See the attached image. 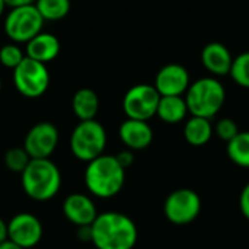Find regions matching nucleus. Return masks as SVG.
I'll return each mask as SVG.
<instances>
[{
  "mask_svg": "<svg viewBox=\"0 0 249 249\" xmlns=\"http://www.w3.org/2000/svg\"><path fill=\"white\" fill-rule=\"evenodd\" d=\"M118 136L125 149L139 152L147 149L153 142V128L147 121L127 118L118 128Z\"/></svg>",
  "mask_w": 249,
  "mask_h": 249,
  "instance_id": "nucleus-14",
  "label": "nucleus"
},
{
  "mask_svg": "<svg viewBox=\"0 0 249 249\" xmlns=\"http://www.w3.org/2000/svg\"><path fill=\"white\" fill-rule=\"evenodd\" d=\"M13 83L16 90L29 99L42 96L50 86V71L45 64L25 57L13 69Z\"/></svg>",
  "mask_w": 249,
  "mask_h": 249,
  "instance_id": "nucleus-8",
  "label": "nucleus"
},
{
  "mask_svg": "<svg viewBox=\"0 0 249 249\" xmlns=\"http://www.w3.org/2000/svg\"><path fill=\"white\" fill-rule=\"evenodd\" d=\"M71 109L79 121L95 120L99 111V98L90 88L79 89L71 99Z\"/></svg>",
  "mask_w": 249,
  "mask_h": 249,
  "instance_id": "nucleus-19",
  "label": "nucleus"
},
{
  "mask_svg": "<svg viewBox=\"0 0 249 249\" xmlns=\"http://www.w3.org/2000/svg\"><path fill=\"white\" fill-rule=\"evenodd\" d=\"M184 98L191 115L212 120L226 102V89L217 77H200L191 82Z\"/></svg>",
  "mask_w": 249,
  "mask_h": 249,
  "instance_id": "nucleus-4",
  "label": "nucleus"
},
{
  "mask_svg": "<svg viewBox=\"0 0 249 249\" xmlns=\"http://www.w3.org/2000/svg\"><path fill=\"white\" fill-rule=\"evenodd\" d=\"M0 90H1V79H0Z\"/></svg>",
  "mask_w": 249,
  "mask_h": 249,
  "instance_id": "nucleus-33",
  "label": "nucleus"
},
{
  "mask_svg": "<svg viewBox=\"0 0 249 249\" xmlns=\"http://www.w3.org/2000/svg\"><path fill=\"white\" fill-rule=\"evenodd\" d=\"M188 107L184 96H160L156 115L165 124H179L188 115Z\"/></svg>",
  "mask_w": 249,
  "mask_h": 249,
  "instance_id": "nucleus-18",
  "label": "nucleus"
},
{
  "mask_svg": "<svg viewBox=\"0 0 249 249\" xmlns=\"http://www.w3.org/2000/svg\"><path fill=\"white\" fill-rule=\"evenodd\" d=\"M190 85L188 70L178 63H169L159 69L153 83L160 96H184Z\"/></svg>",
  "mask_w": 249,
  "mask_h": 249,
  "instance_id": "nucleus-12",
  "label": "nucleus"
},
{
  "mask_svg": "<svg viewBox=\"0 0 249 249\" xmlns=\"http://www.w3.org/2000/svg\"><path fill=\"white\" fill-rule=\"evenodd\" d=\"M7 236L19 248H35L44 236V228L35 214L22 212L7 222Z\"/></svg>",
  "mask_w": 249,
  "mask_h": 249,
  "instance_id": "nucleus-11",
  "label": "nucleus"
},
{
  "mask_svg": "<svg viewBox=\"0 0 249 249\" xmlns=\"http://www.w3.org/2000/svg\"><path fill=\"white\" fill-rule=\"evenodd\" d=\"M29 162H31V158L25 152L23 147H12L4 153V166L7 168V171L13 174L20 175Z\"/></svg>",
  "mask_w": 249,
  "mask_h": 249,
  "instance_id": "nucleus-23",
  "label": "nucleus"
},
{
  "mask_svg": "<svg viewBox=\"0 0 249 249\" xmlns=\"http://www.w3.org/2000/svg\"><path fill=\"white\" fill-rule=\"evenodd\" d=\"M85 187L89 196L108 200L121 193L125 184V169L120 165L115 155H101L86 163Z\"/></svg>",
  "mask_w": 249,
  "mask_h": 249,
  "instance_id": "nucleus-2",
  "label": "nucleus"
},
{
  "mask_svg": "<svg viewBox=\"0 0 249 249\" xmlns=\"http://www.w3.org/2000/svg\"><path fill=\"white\" fill-rule=\"evenodd\" d=\"M44 19L35 4L12 7L4 19V34L15 44H26L42 31Z\"/></svg>",
  "mask_w": 249,
  "mask_h": 249,
  "instance_id": "nucleus-6",
  "label": "nucleus"
},
{
  "mask_svg": "<svg viewBox=\"0 0 249 249\" xmlns=\"http://www.w3.org/2000/svg\"><path fill=\"white\" fill-rule=\"evenodd\" d=\"M239 209L241 213L244 214V217L249 220V182L244 187V190L241 191L239 196Z\"/></svg>",
  "mask_w": 249,
  "mask_h": 249,
  "instance_id": "nucleus-27",
  "label": "nucleus"
},
{
  "mask_svg": "<svg viewBox=\"0 0 249 249\" xmlns=\"http://www.w3.org/2000/svg\"><path fill=\"white\" fill-rule=\"evenodd\" d=\"M60 142L58 128L48 121H41L29 128L23 139V149L31 159H50Z\"/></svg>",
  "mask_w": 249,
  "mask_h": 249,
  "instance_id": "nucleus-10",
  "label": "nucleus"
},
{
  "mask_svg": "<svg viewBox=\"0 0 249 249\" xmlns=\"http://www.w3.org/2000/svg\"><path fill=\"white\" fill-rule=\"evenodd\" d=\"M25 57L26 55L23 50L19 47V44L9 42L0 48V64L4 66L6 69H10V70L16 69Z\"/></svg>",
  "mask_w": 249,
  "mask_h": 249,
  "instance_id": "nucleus-24",
  "label": "nucleus"
},
{
  "mask_svg": "<svg viewBox=\"0 0 249 249\" xmlns=\"http://www.w3.org/2000/svg\"><path fill=\"white\" fill-rule=\"evenodd\" d=\"M4 9H6V3H4V0H0V16L3 15Z\"/></svg>",
  "mask_w": 249,
  "mask_h": 249,
  "instance_id": "nucleus-32",
  "label": "nucleus"
},
{
  "mask_svg": "<svg viewBox=\"0 0 249 249\" xmlns=\"http://www.w3.org/2000/svg\"><path fill=\"white\" fill-rule=\"evenodd\" d=\"M203 201L197 191L191 188H178L172 191L163 203V214L175 226L193 223L201 213Z\"/></svg>",
  "mask_w": 249,
  "mask_h": 249,
  "instance_id": "nucleus-7",
  "label": "nucleus"
},
{
  "mask_svg": "<svg viewBox=\"0 0 249 249\" xmlns=\"http://www.w3.org/2000/svg\"><path fill=\"white\" fill-rule=\"evenodd\" d=\"M214 133H216V136H217L220 140L229 143V142L239 133V127H238V124H236L235 120L226 117V118H220V120L216 123V125H214Z\"/></svg>",
  "mask_w": 249,
  "mask_h": 249,
  "instance_id": "nucleus-25",
  "label": "nucleus"
},
{
  "mask_svg": "<svg viewBox=\"0 0 249 249\" xmlns=\"http://www.w3.org/2000/svg\"><path fill=\"white\" fill-rule=\"evenodd\" d=\"M108 134L105 127L96 120L79 121L69 140L71 155L80 162H90L105 153Z\"/></svg>",
  "mask_w": 249,
  "mask_h": 249,
  "instance_id": "nucleus-5",
  "label": "nucleus"
},
{
  "mask_svg": "<svg viewBox=\"0 0 249 249\" xmlns=\"http://www.w3.org/2000/svg\"><path fill=\"white\" fill-rule=\"evenodd\" d=\"M77 238L82 242H90V226H80V228H77Z\"/></svg>",
  "mask_w": 249,
  "mask_h": 249,
  "instance_id": "nucleus-28",
  "label": "nucleus"
},
{
  "mask_svg": "<svg viewBox=\"0 0 249 249\" xmlns=\"http://www.w3.org/2000/svg\"><path fill=\"white\" fill-rule=\"evenodd\" d=\"M61 182V171L51 159H31L20 174L23 193L38 203L53 200L58 194Z\"/></svg>",
  "mask_w": 249,
  "mask_h": 249,
  "instance_id": "nucleus-3",
  "label": "nucleus"
},
{
  "mask_svg": "<svg viewBox=\"0 0 249 249\" xmlns=\"http://www.w3.org/2000/svg\"><path fill=\"white\" fill-rule=\"evenodd\" d=\"M139 231L131 217L120 212H102L90 225V244L96 249H134Z\"/></svg>",
  "mask_w": 249,
  "mask_h": 249,
  "instance_id": "nucleus-1",
  "label": "nucleus"
},
{
  "mask_svg": "<svg viewBox=\"0 0 249 249\" xmlns=\"http://www.w3.org/2000/svg\"><path fill=\"white\" fill-rule=\"evenodd\" d=\"M226 152L235 165L249 169V131H239L229 143H226Z\"/></svg>",
  "mask_w": 249,
  "mask_h": 249,
  "instance_id": "nucleus-20",
  "label": "nucleus"
},
{
  "mask_svg": "<svg viewBox=\"0 0 249 249\" xmlns=\"http://www.w3.org/2000/svg\"><path fill=\"white\" fill-rule=\"evenodd\" d=\"M35 7L44 20H60L70 12V0H35Z\"/></svg>",
  "mask_w": 249,
  "mask_h": 249,
  "instance_id": "nucleus-21",
  "label": "nucleus"
},
{
  "mask_svg": "<svg viewBox=\"0 0 249 249\" xmlns=\"http://www.w3.org/2000/svg\"><path fill=\"white\" fill-rule=\"evenodd\" d=\"M60 48V39L54 34L41 31L38 35H35L31 41L26 42L25 55L31 60L47 64L58 57Z\"/></svg>",
  "mask_w": 249,
  "mask_h": 249,
  "instance_id": "nucleus-16",
  "label": "nucleus"
},
{
  "mask_svg": "<svg viewBox=\"0 0 249 249\" xmlns=\"http://www.w3.org/2000/svg\"><path fill=\"white\" fill-rule=\"evenodd\" d=\"M61 210L64 217L76 228L90 226L98 216V209L92 196L83 193L69 194L63 201Z\"/></svg>",
  "mask_w": 249,
  "mask_h": 249,
  "instance_id": "nucleus-13",
  "label": "nucleus"
},
{
  "mask_svg": "<svg viewBox=\"0 0 249 249\" xmlns=\"http://www.w3.org/2000/svg\"><path fill=\"white\" fill-rule=\"evenodd\" d=\"M229 76L238 86L249 89V51L241 53L239 55L233 57Z\"/></svg>",
  "mask_w": 249,
  "mask_h": 249,
  "instance_id": "nucleus-22",
  "label": "nucleus"
},
{
  "mask_svg": "<svg viewBox=\"0 0 249 249\" xmlns=\"http://www.w3.org/2000/svg\"><path fill=\"white\" fill-rule=\"evenodd\" d=\"M214 134V127L212 120L203 117L191 115L184 125V139L193 147L206 146Z\"/></svg>",
  "mask_w": 249,
  "mask_h": 249,
  "instance_id": "nucleus-17",
  "label": "nucleus"
},
{
  "mask_svg": "<svg viewBox=\"0 0 249 249\" xmlns=\"http://www.w3.org/2000/svg\"><path fill=\"white\" fill-rule=\"evenodd\" d=\"M0 249H22V248H19L18 245H15V244H13V242H10V241H6V242L0 244Z\"/></svg>",
  "mask_w": 249,
  "mask_h": 249,
  "instance_id": "nucleus-31",
  "label": "nucleus"
},
{
  "mask_svg": "<svg viewBox=\"0 0 249 249\" xmlns=\"http://www.w3.org/2000/svg\"><path fill=\"white\" fill-rule=\"evenodd\" d=\"M9 241V236H7V222H4L1 217H0V244Z\"/></svg>",
  "mask_w": 249,
  "mask_h": 249,
  "instance_id": "nucleus-29",
  "label": "nucleus"
},
{
  "mask_svg": "<svg viewBox=\"0 0 249 249\" xmlns=\"http://www.w3.org/2000/svg\"><path fill=\"white\" fill-rule=\"evenodd\" d=\"M160 95L153 85L139 83L131 86L123 98V111L127 118L149 121L156 115Z\"/></svg>",
  "mask_w": 249,
  "mask_h": 249,
  "instance_id": "nucleus-9",
  "label": "nucleus"
},
{
  "mask_svg": "<svg viewBox=\"0 0 249 249\" xmlns=\"http://www.w3.org/2000/svg\"><path fill=\"white\" fill-rule=\"evenodd\" d=\"M117 160L120 162V165L127 171L133 163H134V152L133 150H128V149H124L121 152H118L115 155Z\"/></svg>",
  "mask_w": 249,
  "mask_h": 249,
  "instance_id": "nucleus-26",
  "label": "nucleus"
},
{
  "mask_svg": "<svg viewBox=\"0 0 249 249\" xmlns=\"http://www.w3.org/2000/svg\"><path fill=\"white\" fill-rule=\"evenodd\" d=\"M201 63L213 77H223L231 73L233 55L225 44L213 41L201 50Z\"/></svg>",
  "mask_w": 249,
  "mask_h": 249,
  "instance_id": "nucleus-15",
  "label": "nucleus"
},
{
  "mask_svg": "<svg viewBox=\"0 0 249 249\" xmlns=\"http://www.w3.org/2000/svg\"><path fill=\"white\" fill-rule=\"evenodd\" d=\"M6 6L12 7H18V6H25V4H32L35 3V0H4Z\"/></svg>",
  "mask_w": 249,
  "mask_h": 249,
  "instance_id": "nucleus-30",
  "label": "nucleus"
}]
</instances>
